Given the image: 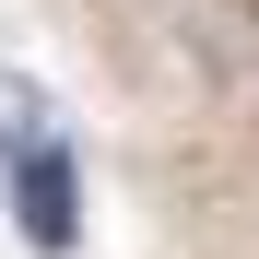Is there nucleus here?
I'll return each instance as SVG.
<instances>
[{"instance_id":"1","label":"nucleus","mask_w":259,"mask_h":259,"mask_svg":"<svg viewBox=\"0 0 259 259\" xmlns=\"http://www.w3.org/2000/svg\"><path fill=\"white\" fill-rule=\"evenodd\" d=\"M12 212H24V247H48V259L82 236V177H71L59 142H24L12 153Z\"/></svg>"},{"instance_id":"2","label":"nucleus","mask_w":259,"mask_h":259,"mask_svg":"<svg viewBox=\"0 0 259 259\" xmlns=\"http://www.w3.org/2000/svg\"><path fill=\"white\" fill-rule=\"evenodd\" d=\"M24 142H48V95L24 71H0V153H24Z\"/></svg>"}]
</instances>
